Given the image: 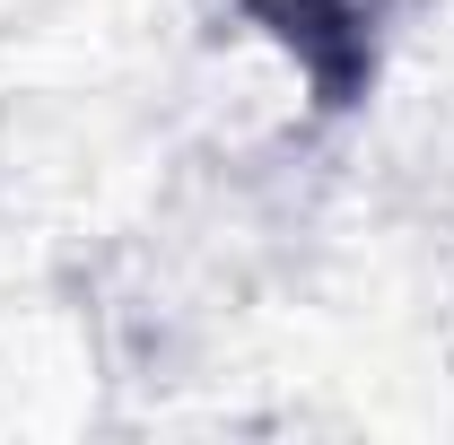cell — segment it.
<instances>
[{
    "mask_svg": "<svg viewBox=\"0 0 454 445\" xmlns=\"http://www.w3.org/2000/svg\"><path fill=\"white\" fill-rule=\"evenodd\" d=\"M262 9H280V18H324L333 0H262Z\"/></svg>",
    "mask_w": 454,
    "mask_h": 445,
    "instance_id": "1",
    "label": "cell"
}]
</instances>
